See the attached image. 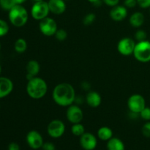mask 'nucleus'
I'll return each instance as SVG.
<instances>
[{"instance_id":"3","label":"nucleus","mask_w":150,"mask_h":150,"mask_svg":"<svg viewBox=\"0 0 150 150\" xmlns=\"http://www.w3.org/2000/svg\"><path fill=\"white\" fill-rule=\"evenodd\" d=\"M8 18L13 26L22 27L28 22L29 13L22 4H16L8 11Z\"/></svg>"},{"instance_id":"10","label":"nucleus","mask_w":150,"mask_h":150,"mask_svg":"<svg viewBox=\"0 0 150 150\" xmlns=\"http://www.w3.org/2000/svg\"><path fill=\"white\" fill-rule=\"evenodd\" d=\"M66 117L70 122H71L72 124H76L82 121L83 118V113L79 105L73 104L67 107Z\"/></svg>"},{"instance_id":"33","label":"nucleus","mask_w":150,"mask_h":150,"mask_svg":"<svg viewBox=\"0 0 150 150\" xmlns=\"http://www.w3.org/2000/svg\"><path fill=\"white\" fill-rule=\"evenodd\" d=\"M42 150H56V147L53 143H51V142H45L42 145Z\"/></svg>"},{"instance_id":"15","label":"nucleus","mask_w":150,"mask_h":150,"mask_svg":"<svg viewBox=\"0 0 150 150\" xmlns=\"http://www.w3.org/2000/svg\"><path fill=\"white\" fill-rule=\"evenodd\" d=\"M48 4L50 12L55 15L62 14L67 8L64 0H48Z\"/></svg>"},{"instance_id":"32","label":"nucleus","mask_w":150,"mask_h":150,"mask_svg":"<svg viewBox=\"0 0 150 150\" xmlns=\"http://www.w3.org/2000/svg\"><path fill=\"white\" fill-rule=\"evenodd\" d=\"M120 0H103V2L105 4H106L108 7H115V6L118 5L120 3Z\"/></svg>"},{"instance_id":"24","label":"nucleus","mask_w":150,"mask_h":150,"mask_svg":"<svg viewBox=\"0 0 150 150\" xmlns=\"http://www.w3.org/2000/svg\"><path fill=\"white\" fill-rule=\"evenodd\" d=\"M10 30V27L7 22L3 19L0 18V38L7 35Z\"/></svg>"},{"instance_id":"20","label":"nucleus","mask_w":150,"mask_h":150,"mask_svg":"<svg viewBox=\"0 0 150 150\" xmlns=\"http://www.w3.org/2000/svg\"><path fill=\"white\" fill-rule=\"evenodd\" d=\"M98 136L101 141H107L113 137V131L110 127L104 126L101 127L98 130Z\"/></svg>"},{"instance_id":"11","label":"nucleus","mask_w":150,"mask_h":150,"mask_svg":"<svg viewBox=\"0 0 150 150\" xmlns=\"http://www.w3.org/2000/svg\"><path fill=\"white\" fill-rule=\"evenodd\" d=\"M26 142L28 145L33 149L42 148L43 145V139L40 133L37 130H31L26 135Z\"/></svg>"},{"instance_id":"21","label":"nucleus","mask_w":150,"mask_h":150,"mask_svg":"<svg viewBox=\"0 0 150 150\" xmlns=\"http://www.w3.org/2000/svg\"><path fill=\"white\" fill-rule=\"evenodd\" d=\"M27 42L23 38H18L14 43V49L18 54H23L27 49Z\"/></svg>"},{"instance_id":"5","label":"nucleus","mask_w":150,"mask_h":150,"mask_svg":"<svg viewBox=\"0 0 150 150\" xmlns=\"http://www.w3.org/2000/svg\"><path fill=\"white\" fill-rule=\"evenodd\" d=\"M50 12L49 7H48V1L45 0L40 1H35L32 6L30 13L32 17L37 21H40L42 19L45 18L48 16Z\"/></svg>"},{"instance_id":"36","label":"nucleus","mask_w":150,"mask_h":150,"mask_svg":"<svg viewBox=\"0 0 150 150\" xmlns=\"http://www.w3.org/2000/svg\"><path fill=\"white\" fill-rule=\"evenodd\" d=\"M81 86H82L81 87L83 88L84 90H89V88H90V84H89V83H88V82H86V81L83 82V83H82V84H81Z\"/></svg>"},{"instance_id":"29","label":"nucleus","mask_w":150,"mask_h":150,"mask_svg":"<svg viewBox=\"0 0 150 150\" xmlns=\"http://www.w3.org/2000/svg\"><path fill=\"white\" fill-rule=\"evenodd\" d=\"M142 134L146 138H150V121L145 123L142 129Z\"/></svg>"},{"instance_id":"37","label":"nucleus","mask_w":150,"mask_h":150,"mask_svg":"<svg viewBox=\"0 0 150 150\" xmlns=\"http://www.w3.org/2000/svg\"><path fill=\"white\" fill-rule=\"evenodd\" d=\"M26 0H15L16 4H22L26 1Z\"/></svg>"},{"instance_id":"9","label":"nucleus","mask_w":150,"mask_h":150,"mask_svg":"<svg viewBox=\"0 0 150 150\" xmlns=\"http://www.w3.org/2000/svg\"><path fill=\"white\" fill-rule=\"evenodd\" d=\"M136 42L130 38H124L119 41L117 44V50L119 53L123 56H130L133 54Z\"/></svg>"},{"instance_id":"17","label":"nucleus","mask_w":150,"mask_h":150,"mask_svg":"<svg viewBox=\"0 0 150 150\" xmlns=\"http://www.w3.org/2000/svg\"><path fill=\"white\" fill-rule=\"evenodd\" d=\"M86 103L92 108H97L100 106L102 102V98L100 95L95 91H90L86 96Z\"/></svg>"},{"instance_id":"42","label":"nucleus","mask_w":150,"mask_h":150,"mask_svg":"<svg viewBox=\"0 0 150 150\" xmlns=\"http://www.w3.org/2000/svg\"><path fill=\"white\" fill-rule=\"evenodd\" d=\"M149 8H150V7H149Z\"/></svg>"},{"instance_id":"34","label":"nucleus","mask_w":150,"mask_h":150,"mask_svg":"<svg viewBox=\"0 0 150 150\" xmlns=\"http://www.w3.org/2000/svg\"><path fill=\"white\" fill-rule=\"evenodd\" d=\"M8 150H20V146L16 142H12L8 145Z\"/></svg>"},{"instance_id":"35","label":"nucleus","mask_w":150,"mask_h":150,"mask_svg":"<svg viewBox=\"0 0 150 150\" xmlns=\"http://www.w3.org/2000/svg\"><path fill=\"white\" fill-rule=\"evenodd\" d=\"M87 1H89V2L92 3L93 5L97 6V7L100 6L103 3V0H87Z\"/></svg>"},{"instance_id":"38","label":"nucleus","mask_w":150,"mask_h":150,"mask_svg":"<svg viewBox=\"0 0 150 150\" xmlns=\"http://www.w3.org/2000/svg\"><path fill=\"white\" fill-rule=\"evenodd\" d=\"M33 1H35H35H43V0H33Z\"/></svg>"},{"instance_id":"31","label":"nucleus","mask_w":150,"mask_h":150,"mask_svg":"<svg viewBox=\"0 0 150 150\" xmlns=\"http://www.w3.org/2000/svg\"><path fill=\"white\" fill-rule=\"evenodd\" d=\"M124 5L127 8H133L137 5V0H125Z\"/></svg>"},{"instance_id":"13","label":"nucleus","mask_w":150,"mask_h":150,"mask_svg":"<svg viewBox=\"0 0 150 150\" xmlns=\"http://www.w3.org/2000/svg\"><path fill=\"white\" fill-rule=\"evenodd\" d=\"M111 18L114 21H122L127 16V8L125 5H117L111 8L109 13Z\"/></svg>"},{"instance_id":"8","label":"nucleus","mask_w":150,"mask_h":150,"mask_svg":"<svg viewBox=\"0 0 150 150\" xmlns=\"http://www.w3.org/2000/svg\"><path fill=\"white\" fill-rule=\"evenodd\" d=\"M47 132L51 138L58 139L62 136L65 132V125L62 120H54L48 124Z\"/></svg>"},{"instance_id":"22","label":"nucleus","mask_w":150,"mask_h":150,"mask_svg":"<svg viewBox=\"0 0 150 150\" xmlns=\"http://www.w3.org/2000/svg\"><path fill=\"white\" fill-rule=\"evenodd\" d=\"M71 132L74 136L81 137L85 133L84 126L81 122L73 124V126L71 127Z\"/></svg>"},{"instance_id":"41","label":"nucleus","mask_w":150,"mask_h":150,"mask_svg":"<svg viewBox=\"0 0 150 150\" xmlns=\"http://www.w3.org/2000/svg\"><path fill=\"white\" fill-rule=\"evenodd\" d=\"M64 1H68V0H64Z\"/></svg>"},{"instance_id":"4","label":"nucleus","mask_w":150,"mask_h":150,"mask_svg":"<svg viewBox=\"0 0 150 150\" xmlns=\"http://www.w3.org/2000/svg\"><path fill=\"white\" fill-rule=\"evenodd\" d=\"M133 55L135 59L140 62H150V42L147 40L138 42L135 46Z\"/></svg>"},{"instance_id":"2","label":"nucleus","mask_w":150,"mask_h":150,"mask_svg":"<svg viewBox=\"0 0 150 150\" xmlns=\"http://www.w3.org/2000/svg\"><path fill=\"white\" fill-rule=\"evenodd\" d=\"M26 89L27 95L31 98L40 100L46 95L48 92V84L42 78L36 76L28 81Z\"/></svg>"},{"instance_id":"39","label":"nucleus","mask_w":150,"mask_h":150,"mask_svg":"<svg viewBox=\"0 0 150 150\" xmlns=\"http://www.w3.org/2000/svg\"><path fill=\"white\" fill-rule=\"evenodd\" d=\"M1 65H0V74H1Z\"/></svg>"},{"instance_id":"40","label":"nucleus","mask_w":150,"mask_h":150,"mask_svg":"<svg viewBox=\"0 0 150 150\" xmlns=\"http://www.w3.org/2000/svg\"><path fill=\"white\" fill-rule=\"evenodd\" d=\"M0 49H1V43H0Z\"/></svg>"},{"instance_id":"12","label":"nucleus","mask_w":150,"mask_h":150,"mask_svg":"<svg viewBox=\"0 0 150 150\" xmlns=\"http://www.w3.org/2000/svg\"><path fill=\"white\" fill-rule=\"evenodd\" d=\"M80 144L85 150H94L98 145L97 138L90 133H84L80 138Z\"/></svg>"},{"instance_id":"26","label":"nucleus","mask_w":150,"mask_h":150,"mask_svg":"<svg viewBox=\"0 0 150 150\" xmlns=\"http://www.w3.org/2000/svg\"><path fill=\"white\" fill-rule=\"evenodd\" d=\"M54 36L57 40L64 41L67 38V32L63 29H58Z\"/></svg>"},{"instance_id":"28","label":"nucleus","mask_w":150,"mask_h":150,"mask_svg":"<svg viewBox=\"0 0 150 150\" xmlns=\"http://www.w3.org/2000/svg\"><path fill=\"white\" fill-rule=\"evenodd\" d=\"M139 116L143 119L144 120L146 121H150V108L149 107H145L141 113L139 114Z\"/></svg>"},{"instance_id":"18","label":"nucleus","mask_w":150,"mask_h":150,"mask_svg":"<svg viewBox=\"0 0 150 150\" xmlns=\"http://www.w3.org/2000/svg\"><path fill=\"white\" fill-rule=\"evenodd\" d=\"M144 15L141 12H136L130 16L129 21L133 27L139 28L144 23Z\"/></svg>"},{"instance_id":"23","label":"nucleus","mask_w":150,"mask_h":150,"mask_svg":"<svg viewBox=\"0 0 150 150\" xmlns=\"http://www.w3.org/2000/svg\"><path fill=\"white\" fill-rule=\"evenodd\" d=\"M16 3L15 0H0V7L4 11H10Z\"/></svg>"},{"instance_id":"30","label":"nucleus","mask_w":150,"mask_h":150,"mask_svg":"<svg viewBox=\"0 0 150 150\" xmlns=\"http://www.w3.org/2000/svg\"><path fill=\"white\" fill-rule=\"evenodd\" d=\"M137 4L143 9L150 7V0H137Z\"/></svg>"},{"instance_id":"6","label":"nucleus","mask_w":150,"mask_h":150,"mask_svg":"<svg viewBox=\"0 0 150 150\" xmlns=\"http://www.w3.org/2000/svg\"><path fill=\"white\" fill-rule=\"evenodd\" d=\"M39 29L41 33L47 37L54 36L58 30V26L54 18L47 17L40 21Z\"/></svg>"},{"instance_id":"7","label":"nucleus","mask_w":150,"mask_h":150,"mask_svg":"<svg viewBox=\"0 0 150 150\" xmlns=\"http://www.w3.org/2000/svg\"><path fill=\"white\" fill-rule=\"evenodd\" d=\"M127 107L130 112L140 114L141 111L146 107L144 98L139 94H134L128 98Z\"/></svg>"},{"instance_id":"1","label":"nucleus","mask_w":150,"mask_h":150,"mask_svg":"<svg viewBox=\"0 0 150 150\" xmlns=\"http://www.w3.org/2000/svg\"><path fill=\"white\" fill-rule=\"evenodd\" d=\"M52 98L54 102L59 106L68 107L76 101V91L70 83H59L53 90Z\"/></svg>"},{"instance_id":"19","label":"nucleus","mask_w":150,"mask_h":150,"mask_svg":"<svg viewBox=\"0 0 150 150\" xmlns=\"http://www.w3.org/2000/svg\"><path fill=\"white\" fill-rule=\"evenodd\" d=\"M107 149L108 150H125V144L122 140L118 138L112 137L107 142Z\"/></svg>"},{"instance_id":"27","label":"nucleus","mask_w":150,"mask_h":150,"mask_svg":"<svg viewBox=\"0 0 150 150\" xmlns=\"http://www.w3.org/2000/svg\"><path fill=\"white\" fill-rule=\"evenodd\" d=\"M147 38V35L146 32L143 29H139L136 31V34H135V39L138 41V42H141V41L146 40Z\"/></svg>"},{"instance_id":"16","label":"nucleus","mask_w":150,"mask_h":150,"mask_svg":"<svg viewBox=\"0 0 150 150\" xmlns=\"http://www.w3.org/2000/svg\"><path fill=\"white\" fill-rule=\"evenodd\" d=\"M26 79L31 80L34 77H36L40 70V65L36 60H30L27 62L26 66Z\"/></svg>"},{"instance_id":"25","label":"nucleus","mask_w":150,"mask_h":150,"mask_svg":"<svg viewBox=\"0 0 150 150\" xmlns=\"http://www.w3.org/2000/svg\"><path fill=\"white\" fill-rule=\"evenodd\" d=\"M95 19H96V16L95 13H88L83 18V23L85 26H89L95 22Z\"/></svg>"},{"instance_id":"14","label":"nucleus","mask_w":150,"mask_h":150,"mask_svg":"<svg viewBox=\"0 0 150 150\" xmlns=\"http://www.w3.org/2000/svg\"><path fill=\"white\" fill-rule=\"evenodd\" d=\"M13 83L11 79L0 76V99L8 96L13 90Z\"/></svg>"}]
</instances>
